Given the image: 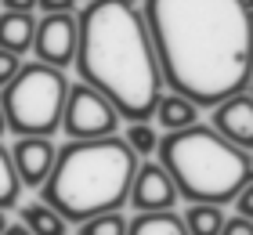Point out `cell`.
<instances>
[{
  "label": "cell",
  "instance_id": "30bf717a",
  "mask_svg": "<svg viewBox=\"0 0 253 235\" xmlns=\"http://www.w3.org/2000/svg\"><path fill=\"white\" fill-rule=\"evenodd\" d=\"M213 131L239 148H253V98L250 91H239L232 98L213 105Z\"/></svg>",
  "mask_w": 253,
  "mask_h": 235
},
{
  "label": "cell",
  "instance_id": "8992f818",
  "mask_svg": "<svg viewBox=\"0 0 253 235\" xmlns=\"http://www.w3.org/2000/svg\"><path fill=\"white\" fill-rule=\"evenodd\" d=\"M120 127V112L112 109L105 94H98L87 84H69L65 109H62V131L69 141H90V138H109Z\"/></svg>",
  "mask_w": 253,
  "mask_h": 235
},
{
  "label": "cell",
  "instance_id": "9c48e42d",
  "mask_svg": "<svg viewBox=\"0 0 253 235\" xmlns=\"http://www.w3.org/2000/svg\"><path fill=\"white\" fill-rule=\"evenodd\" d=\"M7 152H11V167H15L22 188H40L43 178L51 174L58 145L51 138H18Z\"/></svg>",
  "mask_w": 253,
  "mask_h": 235
},
{
  "label": "cell",
  "instance_id": "7402d4cb",
  "mask_svg": "<svg viewBox=\"0 0 253 235\" xmlns=\"http://www.w3.org/2000/svg\"><path fill=\"white\" fill-rule=\"evenodd\" d=\"M37 7H43V15L47 11H73L76 0H37Z\"/></svg>",
  "mask_w": 253,
  "mask_h": 235
},
{
  "label": "cell",
  "instance_id": "6da1fadb",
  "mask_svg": "<svg viewBox=\"0 0 253 235\" xmlns=\"http://www.w3.org/2000/svg\"><path fill=\"white\" fill-rule=\"evenodd\" d=\"M163 87L185 94L199 109L250 91L253 15L250 0H145Z\"/></svg>",
  "mask_w": 253,
  "mask_h": 235
},
{
  "label": "cell",
  "instance_id": "d4e9b609",
  "mask_svg": "<svg viewBox=\"0 0 253 235\" xmlns=\"http://www.w3.org/2000/svg\"><path fill=\"white\" fill-rule=\"evenodd\" d=\"M7 134V120H4V109H0V138Z\"/></svg>",
  "mask_w": 253,
  "mask_h": 235
},
{
  "label": "cell",
  "instance_id": "2e32d148",
  "mask_svg": "<svg viewBox=\"0 0 253 235\" xmlns=\"http://www.w3.org/2000/svg\"><path fill=\"white\" fill-rule=\"evenodd\" d=\"M18 199H22V181H18L15 167H11L7 145H0V210L18 206Z\"/></svg>",
  "mask_w": 253,
  "mask_h": 235
},
{
  "label": "cell",
  "instance_id": "44dd1931",
  "mask_svg": "<svg viewBox=\"0 0 253 235\" xmlns=\"http://www.w3.org/2000/svg\"><path fill=\"white\" fill-rule=\"evenodd\" d=\"M232 206H235V214H239V217H250V221H253V192H250V185L235 192Z\"/></svg>",
  "mask_w": 253,
  "mask_h": 235
},
{
  "label": "cell",
  "instance_id": "ffe728a7",
  "mask_svg": "<svg viewBox=\"0 0 253 235\" xmlns=\"http://www.w3.org/2000/svg\"><path fill=\"white\" fill-rule=\"evenodd\" d=\"M217 235H253V221L232 214V217H224V225H221V232H217Z\"/></svg>",
  "mask_w": 253,
  "mask_h": 235
},
{
  "label": "cell",
  "instance_id": "8fae6325",
  "mask_svg": "<svg viewBox=\"0 0 253 235\" xmlns=\"http://www.w3.org/2000/svg\"><path fill=\"white\" fill-rule=\"evenodd\" d=\"M37 15L33 11H0V47L11 54H26L33 47Z\"/></svg>",
  "mask_w": 253,
  "mask_h": 235
},
{
  "label": "cell",
  "instance_id": "603a6c76",
  "mask_svg": "<svg viewBox=\"0 0 253 235\" xmlns=\"http://www.w3.org/2000/svg\"><path fill=\"white\" fill-rule=\"evenodd\" d=\"M4 11H37V0H0Z\"/></svg>",
  "mask_w": 253,
  "mask_h": 235
},
{
  "label": "cell",
  "instance_id": "5b68a950",
  "mask_svg": "<svg viewBox=\"0 0 253 235\" xmlns=\"http://www.w3.org/2000/svg\"><path fill=\"white\" fill-rule=\"evenodd\" d=\"M69 80L62 69L43 62H22L7 87H0V109H4L7 131L15 138H51L62 127Z\"/></svg>",
  "mask_w": 253,
  "mask_h": 235
},
{
  "label": "cell",
  "instance_id": "9a60e30c",
  "mask_svg": "<svg viewBox=\"0 0 253 235\" xmlns=\"http://www.w3.org/2000/svg\"><path fill=\"white\" fill-rule=\"evenodd\" d=\"M181 221H185L188 235H217L224 225V210L217 203H192L185 214H181Z\"/></svg>",
  "mask_w": 253,
  "mask_h": 235
},
{
  "label": "cell",
  "instance_id": "52a82bcc",
  "mask_svg": "<svg viewBox=\"0 0 253 235\" xmlns=\"http://www.w3.org/2000/svg\"><path fill=\"white\" fill-rule=\"evenodd\" d=\"M29 51L37 54V62L65 73L76 54V15L73 11H47L43 18H37Z\"/></svg>",
  "mask_w": 253,
  "mask_h": 235
},
{
  "label": "cell",
  "instance_id": "5bb4252c",
  "mask_svg": "<svg viewBox=\"0 0 253 235\" xmlns=\"http://www.w3.org/2000/svg\"><path fill=\"white\" fill-rule=\"evenodd\" d=\"M22 225H26L33 235H69V221L58 217L51 206H43V203L22 206Z\"/></svg>",
  "mask_w": 253,
  "mask_h": 235
},
{
  "label": "cell",
  "instance_id": "7a4b0ae2",
  "mask_svg": "<svg viewBox=\"0 0 253 235\" xmlns=\"http://www.w3.org/2000/svg\"><path fill=\"white\" fill-rule=\"evenodd\" d=\"M73 65L80 84L105 94L120 120L130 123L152 120L159 94L167 91L145 18L130 0H87L76 15Z\"/></svg>",
  "mask_w": 253,
  "mask_h": 235
},
{
  "label": "cell",
  "instance_id": "d6986e66",
  "mask_svg": "<svg viewBox=\"0 0 253 235\" xmlns=\"http://www.w3.org/2000/svg\"><path fill=\"white\" fill-rule=\"evenodd\" d=\"M18 69H22V54H11V51L0 47V87H7Z\"/></svg>",
  "mask_w": 253,
  "mask_h": 235
},
{
  "label": "cell",
  "instance_id": "3957f363",
  "mask_svg": "<svg viewBox=\"0 0 253 235\" xmlns=\"http://www.w3.org/2000/svg\"><path fill=\"white\" fill-rule=\"evenodd\" d=\"M137 163L141 159L120 134L65 141L54 152L51 174L40 185V203L51 206L69 225H80L105 210H120L126 203Z\"/></svg>",
  "mask_w": 253,
  "mask_h": 235
},
{
  "label": "cell",
  "instance_id": "7c38bea8",
  "mask_svg": "<svg viewBox=\"0 0 253 235\" xmlns=\"http://www.w3.org/2000/svg\"><path fill=\"white\" fill-rule=\"evenodd\" d=\"M199 112H203L199 105L188 101L185 94H177V91H163L159 101H156V109H152V116L167 127V131H185V127L199 123Z\"/></svg>",
  "mask_w": 253,
  "mask_h": 235
},
{
  "label": "cell",
  "instance_id": "e0dca14e",
  "mask_svg": "<svg viewBox=\"0 0 253 235\" xmlns=\"http://www.w3.org/2000/svg\"><path fill=\"white\" fill-rule=\"evenodd\" d=\"M76 235H126V217L120 210H105V214H94V217L80 221Z\"/></svg>",
  "mask_w": 253,
  "mask_h": 235
},
{
  "label": "cell",
  "instance_id": "4316f807",
  "mask_svg": "<svg viewBox=\"0 0 253 235\" xmlns=\"http://www.w3.org/2000/svg\"><path fill=\"white\" fill-rule=\"evenodd\" d=\"M130 4H137V0H130Z\"/></svg>",
  "mask_w": 253,
  "mask_h": 235
},
{
  "label": "cell",
  "instance_id": "ac0fdd59",
  "mask_svg": "<svg viewBox=\"0 0 253 235\" xmlns=\"http://www.w3.org/2000/svg\"><path fill=\"white\" fill-rule=\"evenodd\" d=\"M123 141L134 148V156H148V152H156V141H159V134L152 131V127H148V120H141V123H130V127H126Z\"/></svg>",
  "mask_w": 253,
  "mask_h": 235
},
{
  "label": "cell",
  "instance_id": "cb8c5ba5",
  "mask_svg": "<svg viewBox=\"0 0 253 235\" xmlns=\"http://www.w3.org/2000/svg\"><path fill=\"white\" fill-rule=\"evenodd\" d=\"M0 235H33V232H29L26 225H7V228L0 232Z\"/></svg>",
  "mask_w": 253,
  "mask_h": 235
},
{
  "label": "cell",
  "instance_id": "484cf974",
  "mask_svg": "<svg viewBox=\"0 0 253 235\" xmlns=\"http://www.w3.org/2000/svg\"><path fill=\"white\" fill-rule=\"evenodd\" d=\"M7 228V217H4V210H0V232H4Z\"/></svg>",
  "mask_w": 253,
  "mask_h": 235
},
{
  "label": "cell",
  "instance_id": "4fadbf2b",
  "mask_svg": "<svg viewBox=\"0 0 253 235\" xmlns=\"http://www.w3.org/2000/svg\"><path fill=\"white\" fill-rule=\"evenodd\" d=\"M126 235H188V228L174 210H152V214H137L134 221H126Z\"/></svg>",
  "mask_w": 253,
  "mask_h": 235
},
{
  "label": "cell",
  "instance_id": "277c9868",
  "mask_svg": "<svg viewBox=\"0 0 253 235\" xmlns=\"http://www.w3.org/2000/svg\"><path fill=\"white\" fill-rule=\"evenodd\" d=\"M159 167L170 174L177 199L188 203H232L239 188L253 181L250 148L224 141L213 127L192 123L185 131H167L156 141Z\"/></svg>",
  "mask_w": 253,
  "mask_h": 235
},
{
  "label": "cell",
  "instance_id": "ba28073f",
  "mask_svg": "<svg viewBox=\"0 0 253 235\" xmlns=\"http://www.w3.org/2000/svg\"><path fill=\"white\" fill-rule=\"evenodd\" d=\"M137 214H152V210H174L177 203V188L170 181V174L159 163H137L134 178H130V192H126Z\"/></svg>",
  "mask_w": 253,
  "mask_h": 235
}]
</instances>
